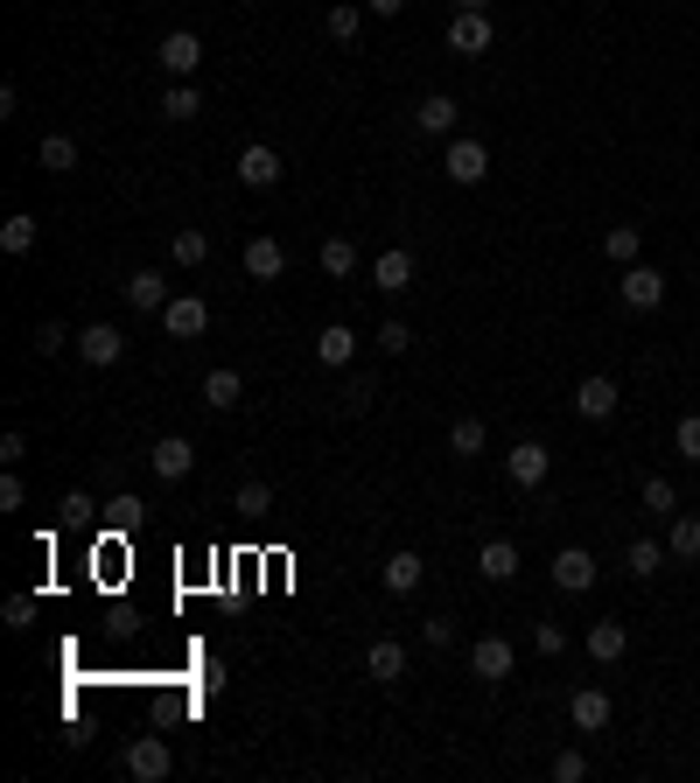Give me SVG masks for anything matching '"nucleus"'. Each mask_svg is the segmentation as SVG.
<instances>
[{
  "label": "nucleus",
  "instance_id": "35",
  "mask_svg": "<svg viewBox=\"0 0 700 783\" xmlns=\"http://www.w3.org/2000/svg\"><path fill=\"white\" fill-rule=\"evenodd\" d=\"M323 29H330V43H357V29H365V8H351V0H336V8L323 14Z\"/></svg>",
  "mask_w": 700,
  "mask_h": 783
},
{
  "label": "nucleus",
  "instance_id": "10",
  "mask_svg": "<svg viewBox=\"0 0 700 783\" xmlns=\"http://www.w3.org/2000/svg\"><path fill=\"white\" fill-rule=\"evenodd\" d=\"M469 672H477L484 685H504L512 679V637H477L469 644Z\"/></svg>",
  "mask_w": 700,
  "mask_h": 783
},
{
  "label": "nucleus",
  "instance_id": "29",
  "mask_svg": "<svg viewBox=\"0 0 700 783\" xmlns=\"http://www.w3.org/2000/svg\"><path fill=\"white\" fill-rule=\"evenodd\" d=\"M666 560H673V552L658 546V539H631V552H623V567H631V581H652V574H658V567H666Z\"/></svg>",
  "mask_w": 700,
  "mask_h": 783
},
{
  "label": "nucleus",
  "instance_id": "9",
  "mask_svg": "<svg viewBox=\"0 0 700 783\" xmlns=\"http://www.w3.org/2000/svg\"><path fill=\"white\" fill-rule=\"evenodd\" d=\"M610 714H616V706H610L602 685H575V693H567V720H575L581 735H602V728H610Z\"/></svg>",
  "mask_w": 700,
  "mask_h": 783
},
{
  "label": "nucleus",
  "instance_id": "37",
  "mask_svg": "<svg viewBox=\"0 0 700 783\" xmlns=\"http://www.w3.org/2000/svg\"><path fill=\"white\" fill-rule=\"evenodd\" d=\"M673 448L687 455V462H700V413H687V420L673 427Z\"/></svg>",
  "mask_w": 700,
  "mask_h": 783
},
{
  "label": "nucleus",
  "instance_id": "46",
  "mask_svg": "<svg viewBox=\"0 0 700 783\" xmlns=\"http://www.w3.org/2000/svg\"><path fill=\"white\" fill-rule=\"evenodd\" d=\"M365 8H371V14H400L407 0H365Z\"/></svg>",
  "mask_w": 700,
  "mask_h": 783
},
{
  "label": "nucleus",
  "instance_id": "33",
  "mask_svg": "<svg viewBox=\"0 0 700 783\" xmlns=\"http://www.w3.org/2000/svg\"><path fill=\"white\" fill-rule=\"evenodd\" d=\"M168 259H176V266H203V259H211V232H197V224L176 232V238H168Z\"/></svg>",
  "mask_w": 700,
  "mask_h": 783
},
{
  "label": "nucleus",
  "instance_id": "12",
  "mask_svg": "<svg viewBox=\"0 0 700 783\" xmlns=\"http://www.w3.org/2000/svg\"><path fill=\"white\" fill-rule=\"evenodd\" d=\"M413 126H421L427 141H456V99H448V91H427V99L413 105Z\"/></svg>",
  "mask_w": 700,
  "mask_h": 783
},
{
  "label": "nucleus",
  "instance_id": "34",
  "mask_svg": "<svg viewBox=\"0 0 700 783\" xmlns=\"http://www.w3.org/2000/svg\"><path fill=\"white\" fill-rule=\"evenodd\" d=\"M666 552H673V560H700V518H679V511H673V532H666Z\"/></svg>",
  "mask_w": 700,
  "mask_h": 783
},
{
  "label": "nucleus",
  "instance_id": "6",
  "mask_svg": "<svg viewBox=\"0 0 700 783\" xmlns=\"http://www.w3.org/2000/svg\"><path fill=\"white\" fill-rule=\"evenodd\" d=\"M616 294H623V309H637V315H652L658 301H666V273L658 266H623V280H616Z\"/></svg>",
  "mask_w": 700,
  "mask_h": 783
},
{
  "label": "nucleus",
  "instance_id": "28",
  "mask_svg": "<svg viewBox=\"0 0 700 783\" xmlns=\"http://www.w3.org/2000/svg\"><path fill=\"white\" fill-rule=\"evenodd\" d=\"M35 161H43L49 176H70V168H78V141H70V133H43V147H35Z\"/></svg>",
  "mask_w": 700,
  "mask_h": 783
},
{
  "label": "nucleus",
  "instance_id": "42",
  "mask_svg": "<svg viewBox=\"0 0 700 783\" xmlns=\"http://www.w3.org/2000/svg\"><path fill=\"white\" fill-rule=\"evenodd\" d=\"M22 504H29V490H22V476L8 469V476H0V511H8V518H14V511H22Z\"/></svg>",
  "mask_w": 700,
  "mask_h": 783
},
{
  "label": "nucleus",
  "instance_id": "23",
  "mask_svg": "<svg viewBox=\"0 0 700 783\" xmlns=\"http://www.w3.org/2000/svg\"><path fill=\"white\" fill-rule=\"evenodd\" d=\"M623 651H631V629H623L616 616H602V623L589 629V658H596V664H616Z\"/></svg>",
  "mask_w": 700,
  "mask_h": 783
},
{
  "label": "nucleus",
  "instance_id": "20",
  "mask_svg": "<svg viewBox=\"0 0 700 783\" xmlns=\"http://www.w3.org/2000/svg\"><path fill=\"white\" fill-rule=\"evenodd\" d=\"M189 469H197V448H189L182 434H168V441H155V476H162V483H182Z\"/></svg>",
  "mask_w": 700,
  "mask_h": 783
},
{
  "label": "nucleus",
  "instance_id": "8",
  "mask_svg": "<svg viewBox=\"0 0 700 783\" xmlns=\"http://www.w3.org/2000/svg\"><path fill=\"white\" fill-rule=\"evenodd\" d=\"M162 329L176 336V343L203 336V329H211V301H203V294H176V301H168V309H162Z\"/></svg>",
  "mask_w": 700,
  "mask_h": 783
},
{
  "label": "nucleus",
  "instance_id": "16",
  "mask_svg": "<svg viewBox=\"0 0 700 783\" xmlns=\"http://www.w3.org/2000/svg\"><path fill=\"white\" fill-rule=\"evenodd\" d=\"M371 280H378V294H407L413 288V253L407 245H386L378 266H371Z\"/></svg>",
  "mask_w": 700,
  "mask_h": 783
},
{
  "label": "nucleus",
  "instance_id": "4",
  "mask_svg": "<svg viewBox=\"0 0 700 783\" xmlns=\"http://www.w3.org/2000/svg\"><path fill=\"white\" fill-rule=\"evenodd\" d=\"M546 469H554V448H546V441H512V448H504V476H512L519 490H540Z\"/></svg>",
  "mask_w": 700,
  "mask_h": 783
},
{
  "label": "nucleus",
  "instance_id": "3",
  "mask_svg": "<svg viewBox=\"0 0 700 783\" xmlns=\"http://www.w3.org/2000/svg\"><path fill=\"white\" fill-rule=\"evenodd\" d=\"M120 762H126V776H134V783H162L168 770H176V756H168V741H162V735H134Z\"/></svg>",
  "mask_w": 700,
  "mask_h": 783
},
{
  "label": "nucleus",
  "instance_id": "43",
  "mask_svg": "<svg viewBox=\"0 0 700 783\" xmlns=\"http://www.w3.org/2000/svg\"><path fill=\"white\" fill-rule=\"evenodd\" d=\"M232 504H238V511H267V504H274V490H267V483H238Z\"/></svg>",
  "mask_w": 700,
  "mask_h": 783
},
{
  "label": "nucleus",
  "instance_id": "25",
  "mask_svg": "<svg viewBox=\"0 0 700 783\" xmlns=\"http://www.w3.org/2000/svg\"><path fill=\"white\" fill-rule=\"evenodd\" d=\"M637 253H645V232H637V224H610V232H602V259L610 266H637Z\"/></svg>",
  "mask_w": 700,
  "mask_h": 783
},
{
  "label": "nucleus",
  "instance_id": "36",
  "mask_svg": "<svg viewBox=\"0 0 700 783\" xmlns=\"http://www.w3.org/2000/svg\"><path fill=\"white\" fill-rule=\"evenodd\" d=\"M64 343H78V329H64V322H35V357H56V350H64Z\"/></svg>",
  "mask_w": 700,
  "mask_h": 783
},
{
  "label": "nucleus",
  "instance_id": "24",
  "mask_svg": "<svg viewBox=\"0 0 700 783\" xmlns=\"http://www.w3.org/2000/svg\"><path fill=\"white\" fill-rule=\"evenodd\" d=\"M477 574H484V581H512V574H519V546H512V539H484Z\"/></svg>",
  "mask_w": 700,
  "mask_h": 783
},
{
  "label": "nucleus",
  "instance_id": "17",
  "mask_svg": "<svg viewBox=\"0 0 700 783\" xmlns=\"http://www.w3.org/2000/svg\"><path fill=\"white\" fill-rule=\"evenodd\" d=\"M365 672H371L378 685L407 679V644H400V637H371V651H365Z\"/></svg>",
  "mask_w": 700,
  "mask_h": 783
},
{
  "label": "nucleus",
  "instance_id": "40",
  "mask_svg": "<svg viewBox=\"0 0 700 783\" xmlns=\"http://www.w3.org/2000/svg\"><path fill=\"white\" fill-rule=\"evenodd\" d=\"M421 637H427V651H448V644H456V623H448V616H427Z\"/></svg>",
  "mask_w": 700,
  "mask_h": 783
},
{
  "label": "nucleus",
  "instance_id": "41",
  "mask_svg": "<svg viewBox=\"0 0 700 783\" xmlns=\"http://www.w3.org/2000/svg\"><path fill=\"white\" fill-rule=\"evenodd\" d=\"M533 644H540V658H560V651H567V629H560V623H540Z\"/></svg>",
  "mask_w": 700,
  "mask_h": 783
},
{
  "label": "nucleus",
  "instance_id": "47",
  "mask_svg": "<svg viewBox=\"0 0 700 783\" xmlns=\"http://www.w3.org/2000/svg\"><path fill=\"white\" fill-rule=\"evenodd\" d=\"M456 8H490V0H456Z\"/></svg>",
  "mask_w": 700,
  "mask_h": 783
},
{
  "label": "nucleus",
  "instance_id": "7",
  "mask_svg": "<svg viewBox=\"0 0 700 783\" xmlns=\"http://www.w3.org/2000/svg\"><path fill=\"white\" fill-rule=\"evenodd\" d=\"M554 588L560 595H589L596 588V552L589 546H560L554 552Z\"/></svg>",
  "mask_w": 700,
  "mask_h": 783
},
{
  "label": "nucleus",
  "instance_id": "30",
  "mask_svg": "<svg viewBox=\"0 0 700 783\" xmlns=\"http://www.w3.org/2000/svg\"><path fill=\"white\" fill-rule=\"evenodd\" d=\"M35 232H43V224H35L29 210H14V217L0 224V253H14V259H22V253H35Z\"/></svg>",
  "mask_w": 700,
  "mask_h": 783
},
{
  "label": "nucleus",
  "instance_id": "11",
  "mask_svg": "<svg viewBox=\"0 0 700 783\" xmlns=\"http://www.w3.org/2000/svg\"><path fill=\"white\" fill-rule=\"evenodd\" d=\"M448 49H456V56H484L490 49V8H456V22H448Z\"/></svg>",
  "mask_w": 700,
  "mask_h": 783
},
{
  "label": "nucleus",
  "instance_id": "19",
  "mask_svg": "<svg viewBox=\"0 0 700 783\" xmlns=\"http://www.w3.org/2000/svg\"><path fill=\"white\" fill-rule=\"evenodd\" d=\"M616 399H623L616 378H581V385H575V413H581V420H610Z\"/></svg>",
  "mask_w": 700,
  "mask_h": 783
},
{
  "label": "nucleus",
  "instance_id": "15",
  "mask_svg": "<svg viewBox=\"0 0 700 783\" xmlns=\"http://www.w3.org/2000/svg\"><path fill=\"white\" fill-rule=\"evenodd\" d=\"M288 273V245L280 238H245V280H280Z\"/></svg>",
  "mask_w": 700,
  "mask_h": 783
},
{
  "label": "nucleus",
  "instance_id": "27",
  "mask_svg": "<svg viewBox=\"0 0 700 783\" xmlns=\"http://www.w3.org/2000/svg\"><path fill=\"white\" fill-rule=\"evenodd\" d=\"M315 357H323V365H330V371H344V365H351V357H357V336L344 329V322H330V329H323V336H315Z\"/></svg>",
  "mask_w": 700,
  "mask_h": 783
},
{
  "label": "nucleus",
  "instance_id": "39",
  "mask_svg": "<svg viewBox=\"0 0 700 783\" xmlns=\"http://www.w3.org/2000/svg\"><path fill=\"white\" fill-rule=\"evenodd\" d=\"M378 350H386V357L413 350V329H407V322H378Z\"/></svg>",
  "mask_w": 700,
  "mask_h": 783
},
{
  "label": "nucleus",
  "instance_id": "38",
  "mask_svg": "<svg viewBox=\"0 0 700 783\" xmlns=\"http://www.w3.org/2000/svg\"><path fill=\"white\" fill-rule=\"evenodd\" d=\"M581 776H589V756H581V749H560V756H554V783H581Z\"/></svg>",
  "mask_w": 700,
  "mask_h": 783
},
{
  "label": "nucleus",
  "instance_id": "2",
  "mask_svg": "<svg viewBox=\"0 0 700 783\" xmlns=\"http://www.w3.org/2000/svg\"><path fill=\"white\" fill-rule=\"evenodd\" d=\"M442 176L463 182V189H477V182L490 176V147L469 141V133H456V141H448V155H442Z\"/></svg>",
  "mask_w": 700,
  "mask_h": 783
},
{
  "label": "nucleus",
  "instance_id": "13",
  "mask_svg": "<svg viewBox=\"0 0 700 783\" xmlns=\"http://www.w3.org/2000/svg\"><path fill=\"white\" fill-rule=\"evenodd\" d=\"M168 301H176V294H168V280L155 273V266H141V273H126V309H141V315H162Z\"/></svg>",
  "mask_w": 700,
  "mask_h": 783
},
{
  "label": "nucleus",
  "instance_id": "1",
  "mask_svg": "<svg viewBox=\"0 0 700 783\" xmlns=\"http://www.w3.org/2000/svg\"><path fill=\"white\" fill-rule=\"evenodd\" d=\"M155 64L168 70V78H197V70H203V35L197 29H168L155 43Z\"/></svg>",
  "mask_w": 700,
  "mask_h": 783
},
{
  "label": "nucleus",
  "instance_id": "5",
  "mask_svg": "<svg viewBox=\"0 0 700 783\" xmlns=\"http://www.w3.org/2000/svg\"><path fill=\"white\" fill-rule=\"evenodd\" d=\"M70 350H78V357H85L91 371H105V365H120V357H126V336L112 329V322H85V329H78V343H70Z\"/></svg>",
  "mask_w": 700,
  "mask_h": 783
},
{
  "label": "nucleus",
  "instance_id": "44",
  "mask_svg": "<svg viewBox=\"0 0 700 783\" xmlns=\"http://www.w3.org/2000/svg\"><path fill=\"white\" fill-rule=\"evenodd\" d=\"M22 455H29V434H22V427H14V434H0V462L14 469V462H22Z\"/></svg>",
  "mask_w": 700,
  "mask_h": 783
},
{
  "label": "nucleus",
  "instance_id": "26",
  "mask_svg": "<svg viewBox=\"0 0 700 783\" xmlns=\"http://www.w3.org/2000/svg\"><path fill=\"white\" fill-rule=\"evenodd\" d=\"M197 112H203V91H197V78H176V85H168L162 91V120H197Z\"/></svg>",
  "mask_w": 700,
  "mask_h": 783
},
{
  "label": "nucleus",
  "instance_id": "22",
  "mask_svg": "<svg viewBox=\"0 0 700 783\" xmlns=\"http://www.w3.org/2000/svg\"><path fill=\"white\" fill-rule=\"evenodd\" d=\"M238 399H245V378H238L232 365H218L211 378H203V406H211V413H232Z\"/></svg>",
  "mask_w": 700,
  "mask_h": 783
},
{
  "label": "nucleus",
  "instance_id": "45",
  "mask_svg": "<svg viewBox=\"0 0 700 783\" xmlns=\"http://www.w3.org/2000/svg\"><path fill=\"white\" fill-rule=\"evenodd\" d=\"M35 623V595H14L8 602V629H29Z\"/></svg>",
  "mask_w": 700,
  "mask_h": 783
},
{
  "label": "nucleus",
  "instance_id": "31",
  "mask_svg": "<svg viewBox=\"0 0 700 783\" xmlns=\"http://www.w3.org/2000/svg\"><path fill=\"white\" fill-rule=\"evenodd\" d=\"M315 266H323L330 280H351V273H357V245H351V238H323V253H315Z\"/></svg>",
  "mask_w": 700,
  "mask_h": 783
},
{
  "label": "nucleus",
  "instance_id": "32",
  "mask_svg": "<svg viewBox=\"0 0 700 783\" xmlns=\"http://www.w3.org/2000/svg\"><path fill=\"white\" fill-rule=\"evenodd\" d=\"M637 504H645L652 518H673V511H679V490H673V476H645V490H637Z\"/></svg>",
  "mask_w": 700,
  "mask_h": 783
},
{
  "label": "nucleus",
  "instance_id": "21",
  "mask_svg": "<svg viewBox=\"0 0 700 783\" xmlns=\"http://www.w3.org/2000/svg\"><path fill=\"white\" fill-rule=\"evenodd\" d=\"M484 448H490V427H484L477 413H463L456 427H448V455H456V462H477Z\"/></svg>",
  "mask_w": 700,
  "mask_h": 783
},
{
  "label": "nucleus",
  "instance_id": "14",
  "mask_svg": "<svg viewBox=\"0 0 700 783\" xmlns=\"http://www.w3.org/2000/svg\"><path fill=\"white\" fill-rule=\"evenodd\" d=\"M280 176H288V161H280L274 147H259V141H253V147L238 155V182H245V189H274Z\"/></svg>",
  "mask_w": 700,
  "mask_h": 783
},
{
  "label": "nucleus",
  "instance_id": "18",
  "mask_svg": "<svg viewBox=\"0 0 700 783\" xmlns=\"http://www.w3.org/2000/svg\"><path fill=\"white\" fill-rule=\"evenodd\" d=\"M421 574H427L421 552H392V560L378 567V588H386V595H413V588H421Z\"/></svg>",
  "mask_w": 700,
  "mask_h": 783
}]
</instances>
